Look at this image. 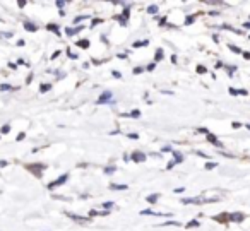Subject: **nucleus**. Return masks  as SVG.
Segmentation results:
<instances>
[{
	"label": "nucleus",
	"instance_id": "obj_1",
	"mask_svg": "<svg viewBox=\"0 0 250 231\" xmlns=\"http://www.w3.org/2000/svg\"><path fill=\"white\" fill-rule=\"evenodd\" d=\"M67 180H69V173H63V175H60V176H58L57 180H53V182H51V183L48 185V188H50V190H53L55 187H60V185H63V183H65Z\"/></svg>",
	"mask_w": 250,
	"mask_h": 231
},
{
	"label": "nucleus",
	"instance_id": "obj_2",
	"mask_svg": "<svg viewBox=\"0 0 250 231\" xmlns=\"http://www.w3.org/2000/svg\"><path fill=\"white\" fill-rule=\"evenodd\" d=\"M26 168H27L29 171H33L34 176H41V171L45 170V164H41V163H39V164H27Z\"/></svg>",
	"mask_w": 250,
	"mask_h": 231
},
{
	"label": "nucleus",
	"instance_id": "obj_3",
	"mask_svg": "<svg viewBox=\"0 0 250 231\" xmlns=\"http://www.w3.org/2000/svg\"><path fill=\"white\" fill-rule=\"evenodd\" d=\"M130 158H132V161H134V163H144V161H146V154H144V152H141V151H134Z\"/></svg>",
	"mask_w": 250,
	"mask_h": 231
},
{
	"label": "nucleus",
	"instance_id": "obj_4",
	"mask_svg": "<svg viewBox=\"0 0 250 231\" xmlns=\"http://www.w3.org/2000/svg\"><path fill=\"white\" fill-rule=\"evenodd\" d=\"M111 98H113V94H111V91H105L99 98H98V105H103V103H108V101H111Z\"/></svg>",
	"mask_w": 250,
	"mask_h": 231
},
{
	"label": "nucleus",
	"instance_id": "obj_5",
	"mask_svg": "<svg viewBox=\"0 0 250 231\" xmlns=\"http://www.w3.org/2000/svg\"><path fill=\"white\" fill-rule=\"evenodd\" d=\"M206 139H207L211 144H214L216 147H221V149H223V144H221V140H219V139H218L214 134H211V132H209V134H206Z\"/></svg>",
	"mask_w": 250,
	"mask_h": 231
},
{
	"label": "nucleus",
	"instance_id": "obj_6",
	"mask_svg": "<svg viewBox=\"0 0 250 231\" xmlns=\"http://www.w3.org/2000/svg\"><path fill=\"white\" fill-rule=\"evenodd\" d=\"M182 204H194V206H199V204H204V199H202V197H192V199H182Z\"/></svg>",
	"mask_w": 250,
	"mask_h": 231
},
{
	"label": "nucleus",
	"instance_id": "obj_7",
	"mask_svg": "<svg viewBox=\"0 0 250 231\" xmlns=\"http://www.w3.org/2000/svg\"><path fill=\"white\" fill-rule=\"evenodd\" d=\"M230 221L243 223V221H245V214H243V212H233V214H230Z\"/></svg>",
	"mask_w": 250,
	"mask_h": 231
},
{
	"label": "nucleus",
	"instance_id": "obj_8",
	"mask_svg": "<svg viewBox=\"0 0 250 231\" xmlns=\"http://www.w3.org/2000/svg\"><path fill=\"white\" fill-rule=\"evenodd\" d=\"M142 216H163V218H171V214H163V212H154L151 209H146V211H141Z\"/></svg>",
	"mask_w": 250,
	"mask_h": 231
},
{
	"label": "nucleus",
	"instance_id": "obj_9",
	"mask_svg": "<svg viewBox=\"0 0 250 231\" xmlns=\"http://www.w3.org/2000/svg\"><path fill=\"white\" fill-rule=\"evenodd\" d=\"M228 93L233 94V96H249V91H245V89H235V87H230Z\"/></svg>",
	"mask_w": 250,
	"mask_h": 231
},
{
	"label": "nucleus",
	"instance_id": "obj_10",
	"mask_svg": "<svg viewBox=\"0 0 250 231\" xmlns=\"http://www.w3.org/2000/svg\"><path fill=\"white\" fill-rule=\"evenodd\" d=\"M213 219L218 221V223H226V221L230 219V214H226V212H223V214H216Z\"/></svg>",
	"mask_w": 250,
	"mask_h": 231
},
{
	"label": "nucleus",
	"instance_id": "obj_11",
	"mask_svg": "<svg viewBox=\"0 0 250 231\" xmlns=\"http://www.w3.org/2000/svg\"><path fill=\"white\" fill-rule=\"evenodd\" d=\"M81 29H84V26H77V27H70V26H69V27H65V33H67L69 36H74V34L79 33Z\"/></svg>",
	"mask_w": 250,
	"mask_h": 231
},
{
	"label": "nucleus",
	"instance_id": "obj_12",
	"mask_svg": "<svg viewBox=\"0 0 250 231\" xmlns=\"http://www.w3.org/2000/svg\"><path fill=\"white\" fill-rule=\"evenodd\" d=\"M171 154H173V161H175L177 164L183 163V154H182V152H178V151H173Z\"/></svg>",
	"mask_w": 250,
	"mask_h": 231
},
{
	"label": "nucleus",
	"instance_id": "obj_13",
	"mask_svg": "<svg viewBox=\"0 0 250 231\" xmlns=\"http://www.w3.org/2000/svg\"><path fill=\"white\" fill-rule=\"evenodd\" d=\"M67 216H69L70 219H74V221H79V223H82V221H89V218H82V216H77V214H70V212H67Z\"/></svg>",
	"mask_w": 250,
	"mask_h": 231
},
{
	"label": "nucleus",
	"instance_id": "obj_14",
	"mask_svg": "<svg viewBox=\"0 0 250 231\" xmlns=\"http://www.w3.org/2000/svg\"><path fill=\"white\" fill-rule=\"evenodd\" d=\"M24 29H26V31L34 33V31H38V26H36V24H33V22H24Z\"/></svg>",
	"mask_w": 250,
	"mask_h": 231
},
{
	"label": "nucleus",
	"instance_id": "obj_15",
	"mask_svg": "<svg viewBox=\"0 0 250 231\" xmlns=\"http://www.w3.org/2000/svg\"><path fill=\"white\" fill-rule=\"evenodd\" d=\"M110 188L111 190H127L129 187L127 185H120V183H110Z\"/></svg>",
	"mask_w": 250,
	"mask_h": 231
},
{
	"label": "nucleus",
	"instance_id": "obj_16",
	"mask_svg": "<svg viewBox=\"0 0 250 231\" xmlns=\"http://www.w3.org/2000/svg\"><path fill=\"white\" fill-rule=\"evenodd\" d=\"M149 45V39H142V41H134V48H142V46H147Z\"/></svg>",
	"mask_w": 250,
	"mask_h": 231
},
{
	"label": "nucleus",
	"instance_id": "obj_17",
	"mask_svg": "<svg viewBox=\"0 0 250 231\" xmlns=\"http://www.w3.org/2000/svg\"><path fill=\"white\" fill-rule=\"evenodd\" d=\"M158 199H159V194H153V195H147V199H146V200H147L149 204H156V202H158Z\"/></svg>",
	"mask_w": 250,
	"mask_h": 231
},
{
	"label": "nucleus",
	"instance_id": "obj_18",
	"mask_svg": "<svg viewBox=\"0 0 250 231\" xmlns=\"http://www.w3.org/2000/svg\"><path fill=\"white\" fill-rule=\"evenodd\" d=\"M122 116H132V118H139V116H141V111H139V110H134L132 113H122Z\"/></svg>",
	"mask_w": 250,
	"mask_h": 231
},
{
	"label": "nucleus",
	"instance_id": "obj_19",
	"mask_svg": "<svg viewBox=\"0 0 250 231\" xmlns=\"http://www.w3.org/2000/svg\"><path fill=\"white\" fill-rule=\"evenodd\" d=\"M46 29H48V31H53V33H57V34L60 36V29H58V26H57V24H48V26H46Z\"/></svg>",
	"mask_w": 250,
	"mask_h": 231
},
{
	"label": "nucleus",
	"instance_id": "obj_20",
	"mask_svg": "<svg viewBox=\"0 0 250 231\" xmlns=\"http://www.w3.org/2000/svg\"><path fill=\"white\" fill-rule=\"evenodd\" d=\"M163 57H165V51H163V48H158V50H156V57H154V60H156V62H159Z\"/></svg>",
	"mask_w": 250,
	"mask_h": 231
},
{
	"label": "nucleus",
	"instance_id": "obj_21",
	"mask_svg": "<svg viewBox=\"0 0 250 231\" xmlns=\"http://www.w3.org/2000/svg\"><path fill=\"white\" fill-rule=\"evenodd\" d=\"M199 224H201V223H199V219H192V221H189V223H187V228H189V230H190V228H197Z\"/></svg>",
	"mask_w": 250,
	"mask_h": 231
},
{
	"label": "nucleus",
	"instance_id": "obj_22",
	"mask_svg": "<svg viewBox=\"0 0 250 231\" xmlns=\"http://www.w3.org/2000/svg\"><path fill=\"white\" fill-rule=\"evenodd\" d=\"M77 46H81V48H89V39H81V41H77Z\"/></svg>",
	"mask_w": 250,
	"mask_h": 231
},
{
	"label": "nucleus",
	"instance_id": "obj_23",
	"mask_svg": "<svg viewBox=\"0 0 250 231\" xmlns=\"http://www.w3.org/2000/svg\"><path fill=\"white\" fill-rule=\"evenodd\" d=\"M194 21H195V15H194V14H190V15H187V19H185V22H183V24H185V26H189V24H192Z\"/></svg>",
	"mask_w": 250,
	"mask_h": 231
},
{
	"label": "nucleus",
	"instance_id": "obj_24",
	"mask_svg": "<svg viewBox=\"0 0 250 231\" xmlns=\"http://www.w3.org/2000/svg\"><path fill=\"white\" fill-rule=\"evenodd\" d=\"M228 48H230L233 53H242V48H240V46H237V45H228Z\"/></svg>",
	"mask_w": 250,
	"mask_h": 231
},
{
	"label": "nucleus",
	"instance_id": "obj_25",
	"mask_svg": "<svg viewBox=\"0 0 250 231\" xmlns=\"http://www.w3.org/2000/svg\"><path fill=\"white\" fill-rule=\"evenodd\" d=\"M226 70H228V75L231 77V75L237 72V67H235V65H228V67H226Z\"/></svg>",
	"mask_w": 250,
	"mask_h": 231
},
{
	"label": "nucleus",
	"instance_id": "obj_26",
	"mask_svg": "<svg viewBox=\"0 0 250 231\" xmlns=\"http://www.w3.org/2000/svg\"><path fill=\"white\" fill-rule=\"evenodd\" d=\"M50 89H51V84H41V86H39V91H41V93H46V91H50Z\"/></svg>",
	"mask_w": 250,
	"mask_h": 231
},
{
	"label": "nucleus",
	"instance_id": "obj_27",
	"mask_svg": "<svg viewBox=\"0 0 250 231\" xmlns=\"http://www.w3.org/2000/svg\"><path fill=\"white\" fill-rule=\"evenodd\" d=\"M161 226H182L178 221H166V223H163Z\"/></svg>",
	"mask_w": 250,
	"mask_h": 231
},
{
	"label": "nucleus",
	"instance_id": "obj_28",
	"mask_svg": "<svg viewBox=\"0 0 250 231\" xmlns=\"http://www.w3.org/2000/svg\"><path fill=\"white\" fill-rule=\"evenodd\" d=\"M0 91H14V87L10 84H2L0 86Z\"/></svg>",
	"mask_w": 250,
	"mask_h": 231
},
{
	"label": "nucleus",
	"instance_id": "obj_29",
	"mask_svg": "<svg viewBox=\"0 0 250 231\" xmlns=\"http://www.w3.org/2000/svg\"><path fill=\"white\" fill-rule=\"evenodd\" d=\"M147 12H149V14H156V12H158V5H149V7H147Z\"/></svg>",
	"mask_w": 250,
	"mask_h": 231
},
{
	"label": "nucleus",
	"instance_id": "obj_30",
	"mask_svg": "<svg viewBox=\"0 0 250 231\" xmlns=\"http://www.w3.org/2000/svg\"><path fill=\"white\" fill-rule=\"evenodd\" d=\"M195 70H197V74H206V72H207V69H206L204 65H197Z\"/></svg>",
	"mask_w": 250,
	"mask_h": 231
},
{
	"label": "nucleus",
	"instance_id": "obj_31",
	"mask_svg": "<svg viewBox=\"0 0 250 231\" xmlns=\"http://www.w3.org/2000/svg\"><path fill=\"white\" fill-rule=\"evenodd\" d=\"M115 166H108V168H105V175H111V173H115Z\"/></svg>",
	"mask_w": 250,
	"mask_h": 231
},
{
	"label": "nucleus",
	"instance_id": "obj_32",
	"mask_svg": "<svg viewBox=\"0 0 250 231\" xmlns=\"http://www.w3.org/2000/svg\"><path fill=\"white\" fill-rule=\"evenodd\" d=\"M89 17H91V15H77L74 22H81V21H86V19H89Z\"/></svg>",
	"mask_w": 250,
	"mask_h": 231
},
{
	"label": "nucleus",
	"instance_id": "obj_33",
	"mask_svg": "<svg viewBox=\"0 0 250 231\" xmlns=\"http://www.w3.org/2000/svg\"><path fill=\"white\" fill-rule=\"evenodd\" d=\"M216 166H218V163H206V166H204V168H206V170H214Z\"/></svg>",
	"mask_w": 250,
	"mask_h": 231
},
{
	"label": "nucleus",
	"instance_id": "obj_34",
	"mask_svg": "<svg viewBox=\"0 0 250 231\" xmlns=\"http://www.w3.org/2000/svg\"><path fill=\"white\" fill-rule=\"evenodd\" d=\"M9 132H10V125H9V123H5V125L2 127V134H9Z\"/></svg>",
	"mask_w": 250,
	"mask_h": 231
},
{
	"label": "nucleus",
	"instance_id": "obj_35",
	"mask_svg": "<svg viewBox=\"0 0 250 231\" xmlns=\"http://www.w3.org/2000/svg\"><path fill=\"white\" fill-rule=\"evenodd\" d=\"M101 206H103V207H105V209H106V211H110V209H111V207H113V202H103V204H101Z\"/></svg>",
	"mask_w": 250,
	"mask_h": 231
},
{
	"label": "nucleus",
	"instance_id": "obj_36",
	"mask_svg": "<svg viewBox=\"0 0 250 231\" xmlns=\"http://www.w3.org/2000/svg\"><path fill=\"white\" fill-rule=\"evenodd\" d=\"M154 69H156V62H151V63L146 67V70H149V72H151V70H154Z\"/></svg>",
	"mask_w": 250,
	"mask_h": 231
},
{
	"label": "nucleus",
	"instance_id": "obj_37",
	"mask_svg": "<svg viewBox=\"0 0 250 231\" xmlns=\"http://www.w3.org/2000/svg\"><path fill=\"white\" fill-rule=\"evenodd\" d=\"M103 22V19H93V24H91V27H94V26H98V24H101Z\"/></svg>",
	"mask_w": 250,
	"mask_h": 231
},
{
	"label": "nucleus",
	"instance_id": "obj_38",
	"mask_svg": "<svg viewBox=\"0 0 250 231\" xmlns=\"http://www.w3.org/2000/svg\"><path fill=\"white\" fill-rule=\"evenodd\" d=\"M166 22H168V17H166V15H165V17H161V19H159V26H161V27H163V26H165V24H166Z\"/></svg>",
	"mask_w": 250,
	"mask_h": 231
},
{
	"label": "nucleus",
	"instance_id": "obj_39",
	"mask_svg": "<svg viewBox=\"0 0 250 231\" xmlns=\"http://www.w3.org/2000/svg\"><path fill=\"white\" fill-rule=\"evenodd\" d=\"M67 55H69V58H72V60H75V58H77V55H75V53H72V51H70V48L67 50Z\"/></svg>",
	"mask_w": 250,
	"mask_h": 231
},
{
	"label": "nucleus",
	"instance_id": "obj_40",
	"mask_svg": "<svg viewBox=\"0 0 250 231\" xmlns=\"http://www.w3.org/2000/svg\"><path fill=\"white\" fill-rule=\"evenodd\" d=\"M161 151H163V152H173L175 149H171V146H165V147H163Z\"/></svg>",
	"mask_w": 250,
	"mask_h": 231
},
{
	"label": "nucleus",
	"instance_id": "obj_41",
	"mask_svg": "<svg viewBox=\"0 0 250 231\" xmlns=\"http://www.w3.org/2000/svg\"><path fill=\"white\" fill-rule=\"evenodd\" d=\"M175 164H177V163H175V161H173V159H171V161H170V163H168V164H166V170H171V168H173V166H175Z\"/></svg>",
	"mask_w": 250,
	"mask_h": 231
},
{
	"label": "nucleus",
	"instance_id": "obj_42",
	"mask_svg": "<svg viewBox=\"0 0 250 231\" xmlns=\"http://www.w3.org/2000/svg\"><path fill=\"white\" fill-rule=\"evenodd\" d=\"M173 192H175V194H183V192H185V188H183V187H178V188H175Z\"/></svg>",
	"mask_w": 250,
	"mask_h": 231
},
{
	"label": "nucleus",
	"instance_id": "obj_43",
	"mask_svg": "<svg viewBox=\"0 0 250 231\" xmlns=\"http://www.w3.org/2000/svg\"><path fill=\"white\" fill-rule=\"evenodd\" d=\"M197 132H201V134H209V130H207V128H204V127L197 128Z\"/></svg>",
	"mask_w": 250,
	"mask_h": 231
},
{
	"label": "nucleus",
	"instance_id": "obj_44",
	"mask_svg": "<svg viewBox=\"0 0 250 231\" xmlns=\"http://www.w3.org/2000/svg\"><path fill=\"white\" fill-rule=\"evenodd\" d=\"M242 55H243V58H245V60H250V53H249V51H242Z\"/></svg>",
	"mask_w": 250,
	"mask_h": 231
},
{
	"label": "nucleus",
	"instance_id": "obj_45",
	"mask_svg": "<svg viewBox=\"0 0 250 231\" xmlns=\"http://www.w3.org/2000/svg\"><path fill=\"white\" fill-rule=\"evenodd\" d=\"M142 70H144V69H142V67H135V69H134V74H141V72H142Z\"/></svg>",
	"mask_w": 250,
	"mask_h": 231
},
{
	"label": "nucleus",
	"instance_id": "obj_46",
	"mask_svg": "<svg viewBox=\"0 0 250 231\" xmlns=\"http://www.w3.org/2000/svg\"><path fill=\"white\" fill-rule=\"evenodd\" d=\"M111 74H113V77H117V79H120V77H122V74H120V72H117V70H113Z\"/></svg>",
	"mask_w": 250,
	"mask_h": 231
},
{
	"label": "nucleus",
	"instance_id": "obj_47",
	"mask_svg": "<svg viewBox=\"0 0 250 231\" xmlns=\"http://www.w3.org/2000/svg\"><path fill=\"white\" fill-rule=\"evenodd\" d=\"M231 127H233V128H240V127H242V123H238V122H233V123H231Z\"/></svg>",
	"mask_w": 250,
	"mask_h": 231
},
{
	"label": "nucleus",
	"instance_id": "obj_48",
	"mask_svg": "<svg viewBox=\"0 0 250 231\" xmlns=\"http://www.w3.org/2000/svg\"><path fill=\"white\" fill-rule=\"evenodd\" d=\"M63 5H65V2H63V0H58V2H57V7H60V9H62Z\"/></svg>",
	"mask_w": 250,
	"mask_h": 231
},
{
	"label": "nucleus",
	"instance_id": "obj_49",
	"mask_svg": "<svg viewBox=\"0 0 250 231\" xmlns=\"http://www.w3.org/2000/svg\"><path fill=\"white\" fill-rule=\"evenodd\" d=\"M24 137H26V134H24V132H21V134H19V135H17V140H22V139H24Z\"/></svg>",
	"mask_w": 250,
	"mask_h": 231
},
{
	"label": "nucleus",
	"instance_id": "obj_50",
	"mask_svg": "<svg viewBox=\"0 0 250 231\" xmlns=\"http://www.w3.org/2000/svg\"><path fill=\"white\" fill-rule=\"evenodd\" d=\"M129 139H134L135 140V139H139V135L137 134H129Z\"/></svg>",
	"mask_w": 250,
	"mask_h": 231
},
{
	"label": "nucleus",
	"instance_id": "obj_51",
	"mask_svg": "<svg viewBox=\"0 0 250 231\" xmlns=\"http://www.w3.org/2000/svg\"><path fill=\"white\" fill-rule=\"evenodd\" d=\"M195 154H197V156H201V158H209V156H207V154H204V152H201V151H197V152H195Z\"/></svg>",
	"mask_w": 250,
	"mask_h": 231
},
{
	"label": "nucleus",
	"instance_id": "obj_52",
	"mask_svg": "<svg viewBox=\"0 0 250 231\" xmlns=\"http://www.w3.org/2000/svg\"><path fill=\"white\" fill-rule=\"evenodd\" d=\"M216 69H225V65H223V62H218V63H216Z\"/></svg>",
	"mask_w": 250,
	"mask_h": 231
},
{
	"label": "nucleus",
	"instance_id": "obj_53",
	"mask_svg": "<svg viewBox=\"0 0 250 231\" xmlns=\"http://www.w3.org/2000/svg\"><path fill=\"white\" fill-rule=\"evenodd\" d=\"M58 55H60V51H58V50H57V51H55V53H53V55H51V58H57V57H58Z\"/></svg>",
	"mask_w": 250,
	"mask_h": 231
},
{
	"label": "nucleus",
	"instance_id": "obj_54",
	"mask_svg": "<svg viewBox=\"0 0 250 231\" xmlns=\"http://www.w3.org/2000/svg\"><path fill=\"white\" fill-rule=\"evenodd\" d=\"M15 67H17V65H15V63H12V62H10V63H9V69H12V70H14V69H15Z\"/></svg>",
	"mask_w": 250,
	"mask_h": 231
},
{
	"label": "nucleus",
	"instance_id": "obj_55",
	"mask_svg": "<svg viewBox=\"0 0 250 231\" xmlns=\"http://www.w3.org/2000/svg\"><path fill=\"white\" fill-rule=\"evenodd\" d=\"M243 27H245V29H250V22H245V24H243Z\"/></svg>",
	"mask_w": 250,
	"mask_h": 231
},
{
	"label": "nucleus",
	"instance_id": "obj_56",
	"mask_svg": "<svg viewBox=\"0 0 250 231\" xmlns=\"http://www.w3.org/2000/svg\"><path fill=\"white\" fill-rule=\"evenodd\" d=\"M0 166H7V161H0Z\"/></svg>",
	"mask_w": 250,
	"mask_h": 231
},
{
	"label": "nucleus",
	"instance_id": "obj_57",
	"mask_svg": "<svg viewBox=\"0 0 250 231\" xmlns=\"http://www.w3.org/2000/svg\"><path fill=\"white\" fill-rule=\"evenodd\" d=\"M245 127H247V128H249V130H250V123H247V125H245Z\"/></svg>",
	"mask_w": 250,
	"mask_h": 231
}]
</instances>
